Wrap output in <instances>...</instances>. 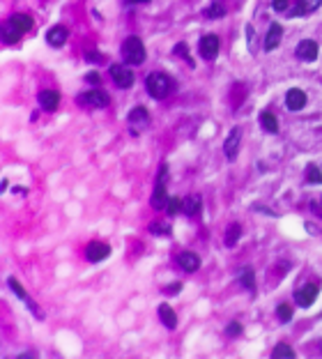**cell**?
Returning a JSON list of instances; mask_svg holds the SVG:
<instances>
[{"instance_id":"6da1fadb","label":"cell","mask_w":322,"mask_h":359,"mask_svg":"<svg viewBox=\"0 0 322 359\" xmlns=\"http://www.w3.org/2000/svg\"><path fill=\"white\" fill-rule=\"evenodd\" d=\"M145 88H148V92L154 99H164L170 90H173V81L166 74H161V71H152V74L148 76V81H145Z\"/></svg>"},{"instance_id":"7a4b0ae2","label":"cell","mask_w":322,"mask_h":359,"mask_svg":"<svg viewBox=\"0 0 322 359\" xmlns=\"http://www.w3.org/2000/svg\"><path fill=\"white\" fill-rule=\"evenodd\" d=\"M122 55L129 65H143L145 62V46L138 37H127L122 44Z\"/></svg>"},{"instance_id":"3957f363","label":"cell","mask_w":322,"mask_h":359,"mask_svg":"<svg viewBox=\"0 0 322 359\" xmlns=\"http://www.w3.org/2000/svg\"><path fill=\"white\" fill-rule=\"evenodd\" d=\"M127 122H129V129H131V134H140L143 129H148V125H150V115H148V111L143 109V106H136L131 113H129V118H127Z\"/></svg>"},{"instance_id":"277c9868","label":"cell","mask_w":322,"mask_h":359,"mask_svg":"<svg viewBox=\"0 0 322 359\" xmlns=\"http://www.w3.org/2000/svg\"><path fill=\"white\" fill-rule=\"evenodd\" d=\"M79 104L88 106V109H106L109 106V95L101 92V90H90V92L79 95Z\"/></svg>"},{"instance_id":"5b68a950","label":"cell","mask_w":322,"mask_h":359,"mask_svg":"<svg viewBox=\"0 0 322 359\" xmlns=\"http://www.w3.org/2000/svg\"><path fill=\"white\" fill-rule=\"evenodd\" d=\"M111 76H113L118 88H131L134 85V71L124 65H111Z\"/></svg>"},{"instance_id":"8992f818","label":"cell","mask_w":322,"mask_h":359,"mask_svg":"<svg viewBox=\"0 0 322 359\" xmlns=\"http://www.w3.org/2000/svg\"><path fill=\"white\" fill-rule=\"evenodd\" d=\"M111 256V246L104 244V242H90L88 249H85V258L90 260V263H101L104 258H109Z\"/></svg>"},{"instance_id":"52a82bcc","label":"cell","mask_w":322,"mask_h":359,"mask_svg":"<svg viewBox=\"0 0 322 359\" xmlns=\"http://www.w3.org/2000/svg\"><path fill=\"white\" fill-rule=\"evenodd\" d=\"M198 51L205 60H214L219 55V37L217 35H205L198 44Z\"/></svg>"},{"instance_id":"ba28073f","label":"cell","mask_w":322,"mask_h":359,"mask_svg":"<svg viewBox=\"0 0 322 359\" xmlns=\"http://www.w3.org/2000/svg\"><path fill=\"white\" fill-rule=\"evenodd\" d=\"M239 140H242V129H239V127H235V129L228 134L226 143H223V152H226V159H228V161H233L235 155H237Z\"/></svg>"},{"instance_id":"9c48e42d","label":"cell","mask_w":322,"mask_h":359,"mask_svg":"<svg viewBox=\"0 0 322 359\" xmlns=\"http://www.w3.org/2000/svg\"><path fill=\"white\" fill-rule=\"evenodd\" d=\"M315 297H317V285H304V288H299L297 293H295V302H297L299 306H304V309H308V306L315 302Z\"/></svg>"},{"instance_id":"30bf717a","label":"cell","mask_w":322,"mask_h":359,"mask_svg":"<svg viewBox=\"0 0 322 359\" xmlns=\"http://www.w3.org/2000/svg\"><path fill=\"white\" fill-rule=\"evenodd\" d=\"M7 285H10V288H12V293H14L16 297L21 299V302H25V306H28V309L32 311V313H35L37 318L42 320V311L37 309V304H35V302H32V299H30L28 295H25V290L21 288V283H19V281H16V279H10V281H7Z\"/></svg>"},{"instance_id":"8fae6325","label":"cell","mask_w":322,"mask_h":359,"mask_svg":"<svg viewBox=\"0 0 322 359\" xmlns=\"http://www.w3.org/2000/svg\"><path fill=\"white\" fill-rule=\"evenodd\" d=\"M285 106L290 111H302L306 106V95H304V90L299 88H290L285 95Z\"/></svg>"},{"instance_id":"7c38bea8","label":"cell","mask_w":322,"mask_h":359,"mask_svg":"<svg viewBox=\"0 0 322 359\" xmlns=\"http://www.w3.org/2000/svg\"><path fill=\"white\" fill-rule=\"evenodd\" d=\"M297 58L299 60H306V62H313V60L317 58V44L313 40H304L297 44Z\"/></svg>"},{"instance_id":"4fadbf2b","label":"cell","mask_w":322,"mask_h":359,"mask_svg":"<svg viewBox=\"0 0 322 359\" xmlns=\"http://www.w3.org/2000/svg\"><path fill=\"white\" fill-rule=\"evenodd\" d=\"M67 37H69V30L64 28V25H53V28L46 32V42H49L51 46H62L64 42H67Z\"/></svg>"},{"instance_id":"5bb4252c","label":"cell","mask_w":322,"mask_h":359,"mask_svg":"<svg viewBox=\"0 0 322 359\" xmlns=\"http://www.w3.org/2000/svg\"><path fill=\"white\" fill-rule=\"evenodd\" d=\"M281 37H283V28L278 23H272L267 30V37H265V51H274L278 44H281Z\"/></svg>"},{"instance_id":"9a60e30c","label":"cell","mask_w":322,"mask_h":359,"mask_svg":"<svg viewBox=\"0 0 322 359\" xmlns=\"http://www.w3.org/2000/svg\"><path fill=\"white\" fill-rule=\"evenodd\" d=\"M58 104H60V95L55 90H44V92H40V106L44 111H55Z\"/></svg>"},{"instance_id":"2e32d148","label":"cell","mask_w":322,"mask_h":359,"mask_svg":"<svg viewBox=\"0 0 322 359\" xmlns=\"http://www.w3.org/2000/svg\"><path fill=\"white\" fill-rule=\"evenodd\" d=\"M177 263H180V267H182L184 272H196V269L200 267V258L196 254H191V251H184V254H180Z\"/></svg>"},{"instance_id":"e0dca14e","label":"cell","mask_w":322,"mask_h":359,"mask_svg":"<svg viewBox=\"0 0 322 359\" xmlns=\"http://www.w3.org/2000/svg\"><path fill=\"white\" fill-rule=\"evenodd\" d=\"M21 35H23V30H19L12 21H7V23L3 25V42H5V44H16V42L21 40Z\"/></svg>"},{"instance_id":"ac0fdd59","label":"cell","mask_w":322,"mask_h":359,"mask_svg":"<svg viewBox=\"0 0 322 359\" xmlns=\"http://www.w3.org/2000/svg\"><path fill=\"white\" fill-rule=\"evenodd\" d=\"M168 194H166V185H161V182H157V187H154V194H152V207L154 209H161L168 205Z\"/></svg>"},{"instance_id":"d6986e66","label":"cell","mask_w":322,"mask_h":359,"mask_svg":"<svg viewBox=\"0 0 322 359\" xmlns=\"http://www.w3.org/2000/svg\"><path fill=\"white\" fill-rule=\"evenodd\" d=\"M159 318H161V322H164L168 329H175V327H177V315H175V311L170 309L168 304H161V306H159Z\"/></svg>"},{"instance_id":"ffe728a7","label":"cell","mask_w":322,"mask_h":359,"mask_svg":"<svg viewBox=\"0 0 322 359\" xmlns=\"http://www.w3.org/2000/svg\"><path fill=\"white\" fill-rule=\"evenodd\" d=\"M260 125H263L265 131H269V134H276L278 131V120L274 113H269V111H263L260 113Z\"/></svg>"},{"instance_id":"44dd1931","label":"cell","mask_w":322,"mask_h":359,"mask_svg":"<svg viewBox=\"0 0 322 359\" xmlns=\"http://www.w3.org/2000/svg\"><path fill=\"white\" fill-rule=\"evenodd\" d=\"M198 209H200V198H198V196H187V198L182 200V212L187 217H193Z\"/></svg>"},{"instance_id":"7402d4cb","label":"cell","mask_w":322,"mask_h":359,"mask_svg":"<svg viewBox=\"0 0 322 359\" xmlns=\"http://www.w3.org/2000/svg\"><path fill=\"white\" fill-rule=\"evenodd\" d=\"M239 283H242L246 290H256V281H253V269L251 267L239 269Z\"/></svg>"},{"instance_id":"603a6c76","label":"cell","mask_w":322,"mask_h":359,"mask_svg":"<svg viewBox=\"0 0 322 359\" xmlns=\"http://www.w3.org/2000/svg\"><path fill=\"white\" fill-rule=\"evenodd\" d=\"M12 23L16 25L19 30H23V32H28V30H32V19H30L28 14H14L12 16Z\"/></svg>"},{"instance_id":"cb8c5ba5","label":"cell","mask_w":322,"mask_h":359,"mask_svg":"<svg viewBox=\"0 0 322 359\" xmlns=\"http://www.w3.org/2000/svg\"><path fill=\"white\" fill-rule=\"evenodd\" d=\"M320 3L322 0H299L297 3L299 10L295 12V14H311V12H315L317 7H320Z\"/></svg>"},{"instance_id":"d4e9b609","label":"cell","mask_w":322,"mask_h":359,"mask_svg":"<svg viewBox=\"0 0 322 359\" xmlns=\"http://www.w3.org/2000/svg\"><path fill=\"white\" fill-rule=\"evenodd\" d=\"M239 235H242L239 224H230L228 230H226V246H235V242L239 239Z\"/></svg>"},{"instance_id":"484cf974","label":"cell","mask_w":322,"mask_h":359,"mask_svg":"<svg viewBox=\"0 0 322 359\" xmlns=\"http://www.w3.org/2000/svg\"><path fill=\"white\" fill-rule=\"evenodd\" d=\"M272 357H276V359H288V357H295V350L290 348V345H285V343H278L276 348L272 350Z\"/></svg>"},{"instance_id":"4316f807","label":"cell","mask_w":322,"mask_h":359,"mask_svg":"<svg viewBox=\"0 0 322 359\" xmlns=\"http://www.w3.org/2000/svg\"><path fill=\"white\" fill-rule=\"evenodd\" d=\"M223 14H226L223 3H214V5H209L207 10H205V16H207V19H221Z\"/></svg>"},{"instance_id":"83f0119b","label":"cell","mask_w":322,"mask_h":359,"mask_svg":"<svg viewBox=\"0 0 322 359\" xmlns=\"http://www.w3.org/2000/svg\"><path fill=\"white\" fill-rule=\"evenodd\" d=\"M306 182H311V185H322V173L317 166H308L306 168Z\"/></svg>"},{"instance_id":"f1b7e54d","label":"cell","mask_w":322,"mask_h":359,"mask_svg":"<svg viewBox=\"0 0 322 359\" xmlns=\"http://www.w3.org/2000/svg\"><path fill=\"white\" fill-rule=\"evenodd\" d=\"M276 315H278V320L281 322H290V318H293V309H290V304H278V309H276Z\"/></svg>"},{"instance_id":"f546056e","label":"cell","mask_w":322,"mask_h":359,"mask_svg":"<svg viewBox=\"0 0 322 359\" xmlns=\"http://www.w3.org/2000/svg\"><path fill=\"white\" fill-rule=\"evenodd\" d=\"M166 212H168V214H177V212H182V200H180V198H170L168 205H166Z\"/></svg>"},{"instance_id":"4dcf8cb0","label":"cell","mask_w":322,"mask_h":359,"mask_svg":"<svg viewBox=\"0 0 322 359\" xmlns=\"http://www.w3.org/2000/svg\"><path fill=\"white\" fill-rule=\"evenodd\" d=\"M150 233H154V235H170V228L166 224H150Z\"/></svg>"},{"instance_id":"1f68e13d","label":"cell","mask_w":322,"mask_h":359,"mask_svg":"<svg viewBox=\"0 0 322 359\" xmlns=\"http://www.w3.org/2000/svg\"><path fill=\"white\" fill-rule=\"evenodd\" d=\"M175 53H177V55H182V58L187 60L189 65H193V60H191V55H189V49H187V44H177V46H175Z\"/></svg>"},{"instance_id":"d6a6232c","label":"cell","mask_w":322,"mask_h":359,"mask_svg":"<svg viewBox=\"0 0 322 359\" xmlns=\"http://www.w3.org/2000/svg\"><path fill=\"white\" fill-rule=\"evenodd\" d=\"M85 60H88V62H94V65H99V62H104V55L97 53V51H88V53H85Z\"/></svg>"},{"instance_id":"836d02e7","label":"cell","mask_w":322,"mask_h":359,"mask_svg":"<svg viewBox=\"0 0 322 359\" xmlns=\"http://www.w3.org/2000/svg\"><path fill=\"white\" fill-rule=\"evenodd\" d=\"M226 332H228V336H237V334H242V325H239V322H230Z\"/></svg>"},{"instance_id":"e575fe53","label":"cell","mask_w":322,"mask_h":359,"mask_svg":"<svg viewBox=\"0 0 322 359\" xmlns=\"http://www.w3.org/2000/svg\"><path fill=\"white\" fill-rule=\"evenodd\" d=\"M85 81H88L90 85H99L101 81H99V74H97V71H90L88 76H85Z\"/></svg>"},{"instance_id":"d590c367","label":"cell","mask_w":322,"mask_h":359,"mask_svg":"<svg viewBox=\"0 0 322 359\" xmlns=\"http://www.w3.org/2000/svg\"><path fill=\"white\" fill-rule=\"evenodd\" d=\"M182 290V283H173V285H168V288H164V293L166 295H175V293H180Z\"/></svg>"},{"instance_id":"8d00e7d4","label":"cell","mask_w":322,"mask_h":359,"mask_svg":"<svg viewBox=\"0 0 322 359\" xmlns=\"http://www.w3.org/2000/svg\"><path fill=\"white\" fill-rule=\"evenodd\" d=\"M288 7V0H274V10L276 12H285Z\"/></svg>"},{"instance_id":"74e56055","label":"cell","mask_w":322,"mask_h":359,"mask_svg":"<svg viewBox=\"0 0 322 359\" xmlns=\"http://www.w3.org/2000/svg\"><path fill=\"white\" fill-rule=\"evenodd\" d=\"M246 37H248V51H253V40H256V35H253L251 25H246Z\"/></svg>"},{"instance_id":"f35d334b","label":"cell","mask_w":322,"mask_h":359,"mask_svg":"<svg viewBox=\"0 0 322 359\" xmlns=\"http://www.w3.org/2000/svg\"><path fill=\"white\" fill-rule=\"evenodd\" d=\"M129 3H150V0H129Z\"/></svg>"}]
</instances>
